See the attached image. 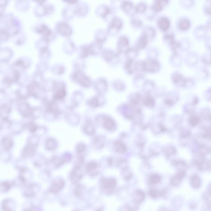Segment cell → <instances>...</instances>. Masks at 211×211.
<instances>
[{"mask_svg":"<svg viewBox=\"0 0 211 211\" xmlns=\"http://www.w3.org/2000/svg\"><path fill=\"white\" fill-rule=\"evenodd\" d=\"M140 68L143 71L155 73L160 69V64L156 59H150L141 63Z\"/></svg>","mask_w":211,"mask_h":211,"instance_id":"6da1fadb","label":"cell"},{"mask_svg":"<svg viewBox=\"0 0 211 211\" xmlns=\"http://www.w3.org/2000/svg\"><path fill=\"white\" fill-rule=\"evenodd\" d=\"M117 182L114 178H103L101 181V187L104 191L111 193L116 186Z\"/></svg>","mask_w":211,"mask_h":211,"instance_id":"7a4b0ae2","label":"cell"},{"mask_svg":"<svg viewBox=\"0 0 211 211\" xmlns=\"http://www.w3.org/2000/svg\"><path fill=\"white\" fill-rule=\"evenodd\" d=\"M138 64L135 62L134 59L127 58L125 63V68L127 72L130 74H132L137 70Z\"/></svg>","mask_w":211,"mask_h":211,"instance_id":"3957f363","label":"cell"},{"mask_svg":"<svg viewBox=\"0 0 211 211\" xmlns=\"http://www.w3.org/2000/svg\"><path fill=\"white\" fill-rule=\"evenodd\" d=\"M129 44V40L127 37L122 36L118 39V48L119 53H122L127 51V47Z\"/></svg>","mask_w":211,"mask_h":211,"instance_id":"277c9868","label":"cell"},{"mask_svg":"<svg viewBox=\"0 0 211 211\" xmlns=\"http://www.w3.org/2000/svg\"><path fill=\"white\" fill-rule=\"evenodd\" d=\"M158 25L160 29L163 31H167L170 26L169 19L166 17H161L158 21Z\"/></svg>","mask_w":211,"mask_h":211,"instance_id":"5b68a950","label":"cell"},{"mask_svg":"<svg viewBox=\"0 0 211 211\" xmlns=\"http://www.w3.org/2000/svg\"><path fill=\"white\" fill-rule=\"evenodd\" d=\"M103 125L106 129L109 131H114L116 128V125L114 120L110 117H105L103 120Z\"/></svg>","mask_w":211,"mask_h":211,"instance_id":"8992f818","label":"cell"},{"mask_svg":"<svg viewBox=\"0 0 211 211\" xmlns=\"http://www.w3.org/2000/svg\"><path fill=\"white\" fill-rule=\"evenodd\" d=\"M149 42L150 41L147 35L144 33H143L142 35L141 36L140 38L137 41L136 49L138 51V50L144 49Z\"/></svg>","mask_w":211,"mask_h":211,"instance_id":"52a82bcc","label":"cell"},{"mask_svg":"<svg viewBox=\"0 0 211 211\" xmlns=\"http://www.w3.org/2000/svg\"><path fill=\"white\" fill-rule=\"evenodd\" d=\"M122 22L120 19L117 18H114L110 23V29L118 32L121 29L122 27Z\"/></svg>","mask_w":211,"mask_h":211,"instance_id":"ba28073f","label":"cell"},{"mask_svg":"<svg viewBox=\"0 0 211 211\" xmlns=\"http://www.w3.org/2000/svg\"><path fill=\"white\" fill-rule=\"evenodd\" d=\"M166 1H157L154 2L152 6V9L154 12L158 13L163 10V8L168 4Z\"/></svg>","mask_w":211,"mask_h":211,"instance_id":"9c48e42d","label":"cell"},{"mask_svg":"<svg viewBox=\"0 0 211 211\" xmlns=\"http://www.w3.org/2000/svg\"><path fill=\"white\" fill-rule=\"evenodd\" d=\"M113 148L114 151L119 154L124 153L126 151V147L125 144L119 141H115Z\"/></svg>","mask_w":211,"mask_h":211,"instance_id":"30bf717a","label":"cell"},{"mask_svg":"<svg viewBox=\"0 0 211 211\" xmlns=\"http://www.w3.org/2000/svg\"><path fill=\"white\" fill-rule=\"evenodd\" d=\"M64 186V182L61 179L56 180L53 182L51 186V191L53 193L58 192Z\"/></svg>","mask_w":211,"mask_h":211,"instance_id":"8fae6325","label":"cell"},{"mask_svg":"<svg viewBox=\"0 0 211 211\" xmlns=\"http://www.w3.org/2000/svg\"><path fill=\"white\" fill-rule=\"evenodd\" d=\"M161 179L160 175L157 174H152L148 178V182L149 185H155L159 183Z\"/></svg>","mask_w":211,"mask_h":211,"instance_id":"7c38bea8","label":"cell"},{"mask_svg":"<svg viewBox=\"0 0 211 211\" xmlns=\"http://www.w3.org/2000/svg\"><path fill=\"white\" fill-rule=\"evenodd\" d=\"M145 199V194L141 190H137L134 195V202L136 204H139L144 201Z\"/></svg>","mask_w":211,"mask_h":211,"instance_id":"4fadbf2b","label":"cell"},{"mask_svg":"<svg viewBox=\"0 0 211 211\" xmlns=\"http://www.w3.org/2000/svg\"><path fill=\"white\" fill-rule=\"evenodd\" d=\"M144 33L147 35L150 42L153 40V38L155 37V30L153 29V28L150 27L147 28L145 30L144 32Z\"/></svg>","mask_w":211,"mask_h":211,"instance_id":"5bb4252c","label":"cell"},{"mask_svg":"<svg viewBox=\"0 0 211 211\" xmlns=\"http://www.w3.org/2000/svg\"><path fill=\"white\" fill-rule=\"evenodd\" d=\"M184 175V173L183 172H181L179 173L178 174L173 177L171 180V185H178L181 182L182 178Z\"/></svg>","mask_w":211,"mask_h":211,"instance_id":"9a60e30c","label":"cell"},{"mask_svg":"<svg viewBox=\"0 0 211 211\" xmlns=\"http://www.w3.org/2000/svg\"><path fill=\"white\" fill-rule=\"evenodd\" d=\"M103 56L105 60L107 61V62H109L112 60L113 58H114L116 55L112 51H109V50H106L103 53Z\"/></svg>","mask_w":211,"mask_h":211,"instance_id":"2e32d148","label":"cell"},{"mask_svg":"<svg viewBox=\"0 0 211 211\" xmlns=\"http://www.w3.org/2000/svg\"><path fill=\"white\" fill-rule=\"evenodd\" d=\"M82 177V173L81 171L78 169H76V170L73 171L72 175H71V179L72 181L74 182H78L81 179Z\"/></svg>","mask_w":211,"mask_h":211,"instance_id":"e0dca14e","label":"cell"},{"mask_svg":"<svg viewBox=\"0 0 211 211\" xmlns=\"http://www.w3.org/2000/svg\"><path fill=\"white\" fill-rule=\"evenodd\" d=\"M122 8L125 12H129L133 9V3L130 1L123 2L122 5Z\"/></svg>","mask_w":211,"mask_h":211,"instance_id":"ac0fdd59","label":"cell"},{"mask_svg":"<svg viewBox=\"0 0 211 211\" xmlns=\"http://www.w3.org/2000/svg\"><path fill=\"white\" fill-rule=\"evenodd\" d=\"M143 104L146 106L150 108L153 107L155 104L154 99L151 97H147L144 99Z\"/></svg>","mask_w":211,"mask_h":211,"instance_id":"d6986e66","label":"cell"},{"mask_svg":"<svg viewBox=\"0 0 211 211\" xmlns=\"http://www.w3.org/2000/svg\"><path fill=\"white\" fill-rule=\"evenodd\" d=\"M149 195L153 199H156L163 195V192L157 189H151L149 191Z\"/></svg>","mask_w":211,"mask_h":211,"instance_id":"ffe728a7","label":"cell"},{"mask_svg":"<svg viewBox=\"0 0 211 211\" xmlns=\"http://www.w3.org/2000/svg\"><path fill=\"white\" fill-rule=\"evenodd\" d=\"M147 9L146 4L143 3H141L137 4L135 7V11L136 12L143 13Z\"/></svg>","mask_w":211,"mask_h":211,"instance_id":"44dd1931","label":"cell"},{"mask_svg":"<svg viewBox=\"0 0 211 211\" xmlns=\"http://www.w3.org/2000/svg\"><path fill=\"white\" fill-rule=\"evenodd\" d=\"M141 95L139 94L135 93L131 96V101L133 104L137 105L140 102L141 100Z\"/></svg>","mask_w":211,"mask_h":211,"instance_id":"7402d4cb","label":"cell"},{"mask_svg":"<svg viewBox=\"0 0 211 211\" xmlns=\"http://www.w3.org/2000/svg\"><path fill=\"white\" fill-rule=\"evenodd\" d=\"M105 141V140L104 137H97L95 140V144L97 145V147L100 148L104 146Z\"/></svg>","mask_w":211,"mask_h":211,"instance_id":"603a6c76","label":"cell"},{"mask_svg":"<svg viewBox=\"0 0 211 211\" xmlns=\"http://www.w3.org/2000/svg\"><path fill=\"white\" fill-rule=\"evenodd\" d=\"M190 25V23L188 20H183L180 21L179 24V27L180 29L185 30L188 28Z\"/></svg>","mask_w":211,"mask_h":211,"instance_id":"cb8c5ba5","label":"cell"},{"mask_svg":"<svg viewBox=\"0 0 211 211\" xmlns=\"http://www.w3.org/2000/svg\"><path fill=\"white\" fill-rule=\"evenodd\" d=\"M191 183L193 186L196 188H199L200 186V180L196 176H194L192 178Z\"/></svg>","mask_w":211,"mask_h":211,"instance_id":"d4e9b609","label":"cell"},{"mask_svg":"<svg viewBox=\"0 0 211 211\" xmlns=\"http://www.w3.org/2000/svg\"><path fill=\"white\" fill-rule=\"evenodd\" d=\"M175 153V149L173 147H169L165 150V153L167 156L173 155Z\"/></svg>","mask_w":211,"mask_h":211,"instance_id":"484cf974","label":"cell"},{"mask_svg":"<svg viewBox=\"0 0 211 211\" xmlns=\"http://www.w3.org/2000/svg\"><path fill=\"white\" fill-rule=\"evenodd\" d=\"M97 168V164L95 163H91L88 164L87 169L89 172L95 171Z\"/></svg>","mask_w":211,"mask_h":211,"instance_id":"4316f807","label":"cell"},{"mask_svg":"<svg viewBox=\"0 0 211 211\" xmlns=\"http://www.w3.org/2000/svg\"><path fill=\"white\" fill-rule=\"evenodd\" d=\"M89 104L92 106L94 107H97L100 104V103H99V101L98 99L96 97L90 100V102H89Z\"/></svg>","mask_w":211,"mask_h":211,"instance_id":"83f0119b","label":"cell"},{"mask_svg":"<svg viewBox=\"0 0 211 211\" xmlns=\"http://www.w3.org/2000/svg\"><path fill=\"white\" fill-rule=\"evenodd\" d=\"M199 117L196 116H193L190 119V122L192 125L195 126L197 124V123H199Z\"/></svg>","mask_w":211,"mask_h":211,"instance_id":"f1b7e54d","label":"cell"},{"mask_svg":"<svg viewBox=\"0 0 211 211\" xmlns=\"http://www.w3.org/2000/svg\"><path fill=\"white\" fill-rule=\"evenodd\" d=\"M132 23H133L134 25L136 27L141 26V24H142V22L140 20L135 18L133 19Z\"/></svg>","mask_w":211,"mask_h":211,"instance_id":"f546056e","label":"cell"}]
</instances>
